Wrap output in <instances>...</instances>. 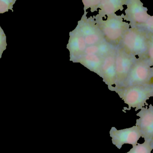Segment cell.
Returning <instances> with one entry per match:
<instances>
[{
    "label": "cell",
    "instance_id": "6da1fadb",
    "mask_svg": "<svg viewBox=\"0 0 153 153\" xmlns=\"http://www.w3.org/2000/svg\"><path fill=\"white\" fill-rule=\"evenodd\" d=\"M101 30L105 41L116 47L119 46L126 32L129 29V23L124 21L122 15L114 14L107 15L105 19L93 16Z\"/></svg>",
    "mask_w": 153,
    "mask_h": 153
},
{
    "label": "cell",
    "instance_id": "7a4b0ae2",
    "mask_svg": "<svg viewBox=\"0 0 153 153\" xmlns=\"http://www.w3.org/2000/svg\"><path fill=\"white\" fill-rule=\"evenodd\" d=\"M111 91L116 92L124 102L128 106L126 109L130 110L135 108L136 111L141 110L146 105V101L153 97V85H140L126 87L113 88Z\"/></svg>",
    "mask_w": 153,
    "mask_h": 153
},
{
    "label": "cell",
    "instance_id": "3957f363",
    "mask_svg": "<svg viewBox=\"0 0 153 153\" xmlns=\"http://www.w3.org/2000/svg\"><path fill=\"white\" fill-rule=\"evenodd\" d=\"M149 32L141 27H130L126 32L119 46L137 58H146Z\"/></svg>",
    "mask_w": 153,
    "mask_h": 153
},
{
    "label": "cell",
    "instance_id": "277c9868",
    "mask_svg": "<svg viewBox=\"0 0 153 153\" xmlns=\"http://www.w3.org/2000/svg\"><path fill=\"white\" fill-rule=\"evenodd\" d=\"M151 67L146 58H137L126 79L119 87L151 84L152 77Z\"/></svg>",
    "mask_w": 153,
    "mask_h": 153
},
{
    "label": "cell",
    "instance_id": "5b68a950",
    "mask_svg": "<svg viewBox=\"0 0 153 153\" xmlns=\"http://www.w3.org/2000/svg\"><path fill=\"white\" fill-rule=\"evenodd\" d=\"M87 12H84L75 28L82 36L86 45L89 46L105 40L94 17H87Z\"/></svg>",
    "mask_w": 153,
    "mask_h": 153
},
{
    "label": "cell",
    "instance_id": "8992f818",
    "mask_svg": "<svg viewBox=\"0 0 153 153\" xmlns=\"http://www.w3.org/2000/svg\"><path fill=\"white\" fill-rule=\"evenodd\" d=\"M137 57L126 52L120 46L116 49V82L113 88L120 87L126 79L130 70Z\"/></svg>",
    "mask_w": 153,
    "mask_h": 153
},
{
    "label": "cell",
    "instance_id": "52a82bcc",
    "mask_svg": "<svg viewBox=\"0 0 153 153\" xmlns=\"http://www.w3.org/2000/svg\"><path fill=\"white\" fill-rule=\"evenodd\" d=\"M126 5L125 14L121 15L124 20L129 22L130 27H139L151 17L140 0H128Z\"/></svg>",
    "mask_w": 153,
    "mask_h": 153
},
{
    "label": "cell",
    "instance_id": "ba28073f",
    "mask_svg": "<svg viewBox=\"0 0 153 153\" xmlns=\"http://www.w3.org/2000/svg\"><path fill=\"white\" fill-rule=\"evenodd\" d=\"M110 135L112 137V144L120 149L125 144L132 145L133 146L137 145L142 134L139 127L135 126L119 130L112 127L110 131Z\"/></svg>",
    "mask_w": 153,
    "mask_h": 153
},
{
    "label": "cell",
    "instance_id": "9c48e42d",
    "mask_svg": "<svg viewBox=\"0 0 153 153\" xmlns=\"http://www.w3.org/2000/svg\"><path fill=\"white\" fill-rule=\"evenodd\" d=\"M139 118L136 120V126H139L145 140L153 141V106L149 105V108L143 107L137 114Z\"/></svg>",
    "mask_w": 153,
    "mask_h": 153
},
{
    "label": "cell",
    "instance_id": "30bf717a",
    "mask_svg": "<svg viewBox=\"0 0 153 153\" xmlns=\"http://www.w3.org/2000/svg\"><path fill=\"white\" fill-rule=\"evenodd\" d=\"M116 50L104 57L99 74L109 89L116 84Z\"/></svg>",
    "mask_w": 153,
    "mask_h": 153
},
{
    "label": "cell",
    "instance_id": "8fae6325",
    "mask_svg": "<svg viewBox=\"0 0 153 153\" xmlns=\"http://www.w3.org/2000/svg\"><path fill=\"white\" fill-rule=\"evenodd\" d=\"M87 47L84 39L76 28L70 32L67 48L70 51L71 61L74 62L83 54Z\"/></svg>",
    "mask_w": 153,
    "mask_h": 153
},
{
    "label": "cell",
    "instance_id": "7c38bea8",
    "mask_svg": "<svg viewBox=\"0 0 153 153\" xmlns=\"http://www.w3.org/2000/svg\"><path fill=\"white\" fill-rule=\"evenodd\" d=\"M128 0H101L99 8L98 13L95 16L106 18L110 14H114L118 10H124V5H126Z\"/></svg>",
    "mask_w": 153,
    "mask_h": 153
},
{
    "label": "cell",
    "instance_id": "4fadbf2b",
    "mask_svg": "<svg viewBox=\"0 0 153 153\" xmlns=\"http://www.w3.org/2000/svg\"><path fill=\"white\" fill-rule=\"evenodd\" d=\"M104 58L96 54H84L74 62L80 63L85 67L99 75Z\"/></svg>",
    "mask_w": 153,
    "mask_h": 153
},
{
    "label": "cell",
    "instance_id": "5bb4252c",
    "mask_svg": "<svg viewBox=\"0 0 153 153\" xmlns=\"http://www.w3.org/2000/svg\"><path fill=\"white\" fill-rule=\"evenodd\" d=\"M117 48L104 40L97 45L87 46L84 54L98 55L104 58L115 51Z\"/></svg>",
    "mask_w": 153,
    "mask_h": 153
},
{
    "label": "cell",
    "instance_id": "9a60e30c",
    "mask_svg": "<svg viewBox=\"0 0 153 153\" xmlns=\"http://www.w3.org/2000/svg\"><path fill=\"white\" fill-rule=\"evenodd\" d=\"M153 150V141L145 140L143 144L137 143L126 153H151Z\"/></svg>",
    "mask_w": 153,
    "mask_h": 153
},
{
    "label": "cell",
    "instance_id": "2e32d148",
    "mask_svg": "<svg viewBox=\"0 0 153 153\" xmlns=\"http://www.w3.org/2000/svg\"><path fill=\"white\" fill-rule=\"evenodd\" d=\"M101 0H82L84 5V12L90 9L91 12L97 11L99 10Z\"/></svg>",
    "mask_w": 153,
    "mask_h": 153
},
{
    "label": "cell",
    "instance_id": "e0dca14e",
    "mask_svg": "<svg viewBox=\"0 0 153 153\" xmlns=\"http://www.w3.org/2000/svg\"><path fill=\"white\" fill-rule=\"evenodd\" d=\"M17 0H0V14L7 12L9 10L13 11V8Z\"/></svg>",
    "mask_w": 153,
    "mask_h": 153
},
{
    "label": "cell",
    "instance_id": "ac0fdd59",
    "mask_svg": "<svg viewBox=\"0 0 153 153\" xmlns=\"http://www.w3.org/2000/svg\"><path fill=\"white\" fill-rule=\"evenodd\" d=\"M146 58L151 66H153V34L149 32V42Z\"/></svg>",
    "mask_w": 153,
    "mask_h": 153
},
{
    "label": "cell",
    "instance_id": "d6986e66",
    "mask_svg": "<svg viewBox=\"0 0 153 153\" xmlns=\"http://www.w3.org/2000/svg\"><path fill=\"white\" fill-rule=\"evenodd\" d=\"M139 27L142 28L148 32L153 34V16H151L146 22Z\"/></svg>",
    "mask_w": 153,
    "mask_h": 153
},
{
    "label": "cell",
    "instance_id": "ffe728a7",
    "mask_svg": "<svg viewBox=\"0 0 153 153\" xmlns=\"http://www.w3.org/2000/svg\"><path fill=\"white\" fill-rule=\"evenodd\" d=\"M6 37L3 30L0 26V50L3 49L4 46H6Z\"/></svg>",
    "mask_w": 153,
    "mask_h": 153
},
{
    "label": "cell",
    "instance_id": "44dd1931",
    "mask_svg": "<svg viewBox=\"0 0 153 153\" xmlns=\"http://www.w3.org/2000/svg\"><path fill=\"white\" fill-rule=\"evenodd\" d=\"M152 68V77L151 79V85H153V66L151 67Z\"/></svg>",
    "mask_w": 153,
    "mask_h": 153
},
{
    "label": "cell",
    "instance_id": "7402d4cb",
    "mask_svg": "<svg viewBox=\"0 0 153 153\" xmlns=\"http://www.w3.org/2000/svg\"></svg>",
    "mask_w": 153,
    "mask_h": 153
}]
</instances>
